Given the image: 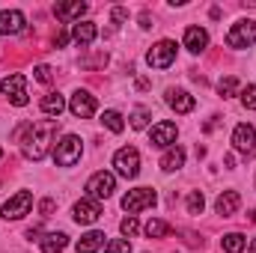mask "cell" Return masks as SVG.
Instances as JSON below:
<instances>
[{"instance_id": "obj_20", "label": "cell", "mask_w": 256, "mask_h": 253, "mask_svg": "<svg viewBox=\"0 0 256 253\" xmlns=\"http://www.w3.org/2000/svg\"><path fill=\"white\" fill-rule=\"evenodd\" d=\"M42 244V253H63L66 244H68V236L66 232H48L45 238H39Z\"/></svg>"}, {"instance_id": "obj_30", "label": "cell", "mask_w": 256, "mask_h": 253, "mask_svg": "<svg viewBox=\"0 0 256 253\" xmlns=\"http://www.w3.org/2000/svg\"><path fill=\"white\" fill-rule=\"evenodd\" d=\"M137 230H140V224H137L134 214H128L126 220L120 224V232H122V236H137Z\"/></svg>"}, {"instance_id": "obj_37", "label": "cell", "mask_w": 256, "mask_h": 253, "mask_svg": "<svg viewBox=\"0 0 256 253\" xmlns=\"http://www.w3.org/2000/svg\"><path fill=\"white\" fill-rule=\"evenodd\" d=\"M110 18H114V21H126L128 12H126V9H114V12H110Z\"/></svg>"}, {"instance_id": "obj_19", "label": "cell", "mask_w": 256, "mask_h": 253, "mask_svg": "<svg viewBox=\"0 0 256 253\" xmlns=\"http://www.w3.org/2000/svg\"><path fill=\"white\" fill-rule=\"evenodd\" d=\"M84 12H86V3H80V0H74V3H57V6H54V15H57L60 21L80 18Z\"/></svg>"}, {"instance_id": "obj_12", "label": "cell", "mask_w": 256, "mask_h": 253, "mask_svg": "<svg viewBox=\"0 0 256 253\" xmlns=\"http://www.w3.org/2000/svg\"><path fill=\"white\" fill-rule=\"evenodd\" d=\"M24 27H27L24 12H18V9H3V12H0V36H15V33H21Z\"/></svg>"}, {"instance_id": "obj_2", "label": "cell", "mask_w": 256, "mask_h": 253, "mask_svg": "<svg viewBox=\"0 0 256 253\" xmlns=\"http://www.w3.org/2000/svg\"><path fill=\"white\" fill-rule=\"evenodd\" d=\"M80 152H84V146H80V137H74V134H66L63 140L57 143V149H54V161H57L60 167H74V164L80 161Z\"/></svg>"}, {"instance_id": "obj_36", "label": "cell", "mask_w": 256, "mask_h": 253, "mask_svg": "<svg viewBox=\"0 0 256 253\" xmlns=\"http://www.w3.org/2000/svg\"><path fill=\"white\" fill-rule=\"evenodd\" d=\"M39 236H42L39 226H30V230H27V238H30V242H39Z\"/></svg>"}, {"instance_id": "obj_38", "label": "cell", "mask_w": 256, "mask_h": 253, "mask_svg": "<svg viewBox=\"0 0 256 253\" xmlns=\"http://www.w3.org/2000/svg\"><path fill=\"white\" fill-rule=\"evenodd\" d=\"M250 253H256V238H254V244H250Z\"/></svg>"}, {"instance_id": "obj_3", "label": "cell", "mask_w": 256, "mask_h": 253, "mask_svg": "<svg viewBox=\"0 0 256 253\" xmlns=\"http://www.w3.org/2000/svg\"><path fill=\"white\" fill-rule=\"evenodd\" d=\"M0 92L15 104V108H24L27 104V78L24 74H9L0 80Z\"/></svg>"}, {"instance_id": "obj_14", "label": "cell", "mask_w": 256, "mask_h": 253, "mask_svg": "<svg viewBox=\"0 0 256 253\" xmlns=\"http://www.w3.org/2000/svg\"><path fill=\"white\" fill-rule=\"evenodd\" d=\"M176 126L173 122H158V126L152 128V134H149V143L152 146H158V149H167V146H173L176 143Z\"/></svg>"}, {"instance_id": "obj_25", "label": "cell", "mask_w": 256, "mask_h": 253, "mask_svg": "<svg viewBox=\"0 0 256 253\" xmlns=\"http://www.w3.org/2000/svg\"><path fill=\"white\" fill-rule=\"evenodd\" d=\"M143 232H146L149 238H164V236H170V224H164V220H149Z\"/></svg>"}, {"instance_id": "obj_22", "label": "cell", "mask_w": 256, "mask_h": 253, "mask_svg": "<svg viewBox=\"0 0 256 253\" xmlns=\"http://www.w3.org/2000/svg\"><path fill=\"white\" fill-rule=\"evenodd\" d=\"M102 244H104V232L92 230V232L80 236V242H78V253H96L98 248H102Z\"/></svg>"}, {"instance_id": "obj_31", "label": "cell", "mask_w": 256, "mask_h": 253, "mask_svg": "<svg viewBox=\"0 0 256 253\" xmlns=\"http://www.w3.org/2000/svg\"><path fill=\"white\" fill-rule=\"evenodd\" d=\"M242 102H244V108H248V110H256V84L244 86V92H242Z\"/></svg>"}, {"instance_id": "obj_8", "label": "cell", "mask_w": 256, "mask_h": 253, "mask_svg": "<svg viewBox=\"0 0 256 253\" xmlns=\"http://www.w3.org/2000/svg\"><path fill=\"white\" fill-rule=\"evenodd\" d=\"M256 42V24L248 18V21H238L230 33H226V45L230 48H250Z\"/></svg>"}, {"instance_id": "obj_34", "label": "cell", "mask_w": 256, "mask_h": 253, "mask_svg": "<svg viewBox=\"0 0 256 253\" xmlns=\"http://www.w3.org/2000/svg\"><path fill=\"white\" fill-rule=\"evenodd\" d=\"M54 206H57L54 200H42V202H39V212H42V218H51V212H54Z\"/></svg>"}, {"instance_id": "obj_13", "label": "cell", "mask_w": 256, "mask_h": 253, "mask_svg": "<svg viewBox=\"0 0 256 253\" xmlns=\"http://www.w3.org/2000/svg\"><path fill=\"white\" fill-rule=\"evenodd\" d=\"M102 218V206H98V200H80V202H74V220L78 224H96Z\"/></svg>"}, {"instance_id": "obj_9", "label": "cell", "mask_w": 256, "mask_h": 253, "mask_svg": "<svg viewBox=\"0 0 256 253\" xmlns=\"http://www.w3.org/2000/svg\"><path fill=\"white\" fill-rule=\"evenodd\" d=\"M116 188V179H114V173H104V170H98L90 182H86V190H90V200H108L110 194Z\"/></svg>"}, {"instance_id": "obj_17", "label": "cell", "mask_w": 256, "mask_h": 253, "mask_svg": "<svg viewBox=\"0 0 256 253\" xmlns=\"http://www.w3.org/2000/svg\"><path fill=\"white\" fill-rule=\"evenodd\" d=\"M96 33H98V30H96V24H92V21H78V24H74V30H72V39H74L80 48H86V45L96 39Z\"/></svg>"}, {"instance_id": "obj_35", "label": "cell", "mask_w": 256, "mask_h": 253, "mask_svg": "<svg viewBox=\"0 0 256 253\" xmlns=\"http://www.w3.org/2000/svg\"><path fill=\"white\" fill-rule=\"evenodd\" d=\"M66 42H68V33H66V30H57V36H54V45H57V48H63Z\"/></svg>"}, {"instance_id": "obj_39", "label": "cell", "mask_w": 256, "mask_h": 253, "mask_svg": "<svg viewBox=\"0 0 256 253\" xmlns=\"http://www.w3.org/2000/svg\"><path fill=\"white\" fill-rule=\"evenodd\" d=\"M0 158H3V149H0Z\"/></svg>"}, {"instance_id": "obj_1", "label": "cell", "mask_w": 256, "mask_h": 253, "mask_svg": "<svg viewBox=\"0 0 256 253\" xmlns=\"http://www.w3.org/2000/svg\"><path fill=\"white\" fill-rule=\"evenodd\" d=\"M60 131V122L57 120H42V122H30L27 126V140H24V155L30 161H42L54 143Z\"/></svg>"}, {"instance_id": "obj_27", "label": "cell", "mask_w": 256, "mask_h": 253, "mask_svg": "<svg viewBox=\"0 0 256 253\" xmlns=\"http://www.w3.org/2000/svg\"><path fill=\"white\" fill-rule=\"evenodd\" d=\"M102 122H104V126L110 128V131H116V134H120V131L126 128V122H122V116H120L116 110H104V114H102Z\"/></svg>"}, {"instance_id": "obj_21", "label": "cell", "mask_w": 256, "mask_h": 253, "mask_svg": "<svg viewBox=\"0 0 256 253\" xmlns=\"http://www.w3.org/2000/svg\"><path fill=\"white\" fill-rule=\"evenodd\" d=\"M182 164H185V149H182V146L167 149V152H164V158H161V170H167V173L179 170Z\"/></svg>"}, {"instance_id": "obj_7", "label": "cell", "mask_w": 256, "mask_h": 253, "mask_svg": "<svg viewBox=\"0 0 256 253\" xmlns=\"http://www.w3.org/2000/svg\"><path fill=\"white\" fill-rule=\"evenodd\" d=\"M176 60V42H170V39H161L158 45H152V51L146 54V63L152 66V68H170Z\"/></svg>"}, {"instance_id": "obj_10", "label": "cell", "mask_w": 256, "mask_h": 253, "mask_svg": "<svg viewBox=\"0 0 256 253\" xmlns=\"http://www.w3.org/2000/svg\"><path fill=\"white\" fill-rule=\"evenodd\" d=\"M232 146L242 152V155H256V128L248 126V122H242V126H236L232 131Z\"/></svg>"}, {"instance_id": "obj_6", "label": "cell", "mask_w": 256, "mask_h": 253, "mask_svg": "<svg viewBox=\"0 0 256 253\" xmlns=\"http://www.w3.org/2000/svg\"><path fill=\"white\" fill-rule=\"evenodd\" d=\"M155 200H158V196H155L152 188H134L122 196V208H126L128 214H137V212H143V208H152Z\"/></svg>"}, {"instance_id": "obj_26", "label": "cell", "mask_w": 256, "mask_h": 253, "mask_svg": "<svg viewBox=\"0 0 256 253\" xmlns=\"http://www.w3.org/2000/svg\"><path fill=\"white\" fill-rule=\"evenodd\" d=\"M218 92L224 96V98H232L236 92H238V78H220V84H218Z\"/></svg>"}, {"instance_id": "obj_18", "label": "cell", "mask_w": 256, "mask_h": 253, "mask_svg": "<svg viewBox=\"0 0 256 253\" xmlns=\"http://www.w3.org/2000/svg\"><path fill=\"white\" fill-rule=\"evenodd\" d=\"M238 202H242V196L236 194V190H224L220 196H218V214H224V218H230V214H236V208H238Z\"/></svg>"}, {"instance_id": "obj_11", "label": "cell", "mask_w": 256, "mask_h": 253, "mask_svg": "<svg viewBox=\"0 0 256 253\" xmlns=\"http://www.w3.org/2000/svg\"><path fill=\"white\" fill-rule=\"evenodd\" d=\"M68 110L78 116V120H90L96 114V96H90L86 90H78L68 102Z\"/></svg>"}, {"instance_id": "obj_4", "label": "cell", "mask_w": 256, "mask_h": 253, "mask_svg": "<svg viewBox=\"0 0 256 253\" xmlns=\"http://www.w3.org/2000/svg\"><path fill=\"white\" fill-rule=\"evenodd\" d=\"M114 167H116V173H120V176H126V179H134V176L140 173V152H137L134 146H126V149H120V152L114 155Z\"/></svg>"}, {"instance_id": "obj_29", "label": "cell", "mask_w": 256, "mask_h": 253, "mask_svg": "<svg viewBox=\"0 0 256 253\" xmlns=\"http://www.w3.org/2000/svg\"><path fill=\"white\" fill-rule=\"evenodd\" d=\"M202 206H206L202 194H200V190H191V194H188V212H191V214H200Z\"/></svg>"}, {"instance_id": "obj_5", "label": "cell", "mask_w": 256, "mask_h": 253, "mask_svg": "<svg viewBox=\"0 0 256 253\" xmlns=\"http://www.w3.org/2000/svg\"><path fill=\"white\" fill-rule=\"evenodd\" d=\"M30 206H33L30 190H18L12 200H6V202L0 206V218H6V220H18V218H24V214L30 212Z\"/></svg>"}, {"instance_id": "obj_28", "label": "cell", "mask_w": 256, "mask_h": 253, "mask_svg": "<svg viewBox=\"0 0 256 253\" xmlns=\"http://www.w3.org/2000/svg\"><path fill=\"white\" fill-rule=\"evenodd\" d=\"M146 122H149V108H137L134 114H131V128H146Z\"/></svg>"}, {"instance_id": "obj_24", "label": "cell", "mask_w": 256, "mask_h": 253, "mask_svg": "<svg viewBox=\"0 0 256 253\" xmlns=\"http://www.w3.org/2000/svg\"><path fill=\"white\" fill-rule=\"evenodd\" d=\"M244 244H248V242H244V236H242V232H230V236H224V238H220V248H224L226 253H242V250H244Z\"/></svg>"}, {"instance_id": "obj_33", "label": "cell", "mask_w": 256, "mask_h": 253, "mask_svg": "<svg viewBox=\"0 0 256 253\" xmlns=\"http://www.w3.org/2000/svg\"><path fill=\"white\" fill-rule=\"evenodd\" d=\"M108 253H131V244H128L126 238H114L108 244Z\"/></svg>"}, {"instance_id": "obj_15", "label": "cell", "mask_w": 256, "mask_h": 253, "mask_svg": "<svg viewBox=\"0 0 256 253\" xmlns=\"http://www.w3.org/2000/svg\"><path fill=\"white\" fill-rule=\"evenodd\" d=\"M167 104H170L176 114H191L196 102H194V96H188L185 90H176V86H170V90H167Z\"/></svg>"}, {"instance_id": "obj_32", "label": "cell", "mask_w": 256, "mask_h": 253, "mask_svg": "<svg viewBox=\"0 0 256 253\" xmlns=\"http://www.w3.org/2000/svg\"><path fill=\"white\" fill-rule=\"evenodd\" d=\"M33 72H36V80H42V84H51L54 80V68L51 66H36Z\"/></svg>"}, {"instance_id": "obj_16", "label": "cell", "mask_w": 256, "mask_h": 253, "mask_svg": "<svg viewBox=\"0 0 256 253\" xmlns=\"http://www.w3.org/2000/svg\"><path fill=\"white\" fill-rule=\"evenodd\" d=\"M185 48H188L191 54H202V51L208 48V33H206L202 27H188V30H185Z\"/></svg>"}, {"instance_id": "obj_23", "label": "cell", "mask_w": 256, "mask_h": 253, "mask_svg": "<svg viewBox=\"0 0 256 253\" xmlns=\"http://www.w3.org/2000/svg\"><path fill=\"white\" fill-rule=\"evenodd\" d=\"M42 110H45L48 116H60L66 110V98L60 92H48V96L42 98Z\"/></svg>"}]
</instances>
